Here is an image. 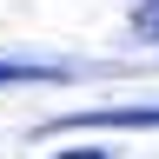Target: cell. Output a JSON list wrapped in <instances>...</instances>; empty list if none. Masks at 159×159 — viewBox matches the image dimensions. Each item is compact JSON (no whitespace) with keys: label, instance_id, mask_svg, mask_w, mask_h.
I'll return each mask as SVG.
<instances>
[{"label":"cell","instance_id":"cell-1","mask_svg":"<svg viewBox=\"0 0 159 159\" xmlns=\"http://www.w3.org/2000/svg\"><path fill=\"white\" fill-rule=\"evenodd\" d=\"M146 133L159 126V106H86V113H73V119H60L53 133Z\"/></svg>","mask_w":159,"mask_h":159},{"label":"cell","instance_id":"cell-2","mask_svg":"<svg viewBox=\"0 0 159 159\" xmlns=\"http://www.w3.org/2000/svg\"><path fill=\"white\" fill-rule=\"evenodd\" d=\"M27 80H60V66H33V60H0V86H27Z\"/></svg>","mask_w":159,"mask_h":159},{"label":"cell","instance_id":"cell-3","mask_svg":"<svg viewBox=\"0 0 159 159\" xmlns=\"http://www.w3.org/2000/svg\"><path fill=\"white\" fill-rule=\"evenodd\" d=\"M133 40H159V0H139L133 7Z\"/></svg>","mask_w":159,"mask_h":159},{"label":"cell","instance_id":"cell-4","mask_svg":"<svg viewBox=\"0 0 159 159\" xmlns=\"http://www.w3.org/2000/svg\"><path fill=\"white\" fill-rule=\"evenodd\" d=\"M60 159H106V152H93V146H86V152H60Z\"/></svg>","mask_w":159,"mask_h":159}]
</instances>
